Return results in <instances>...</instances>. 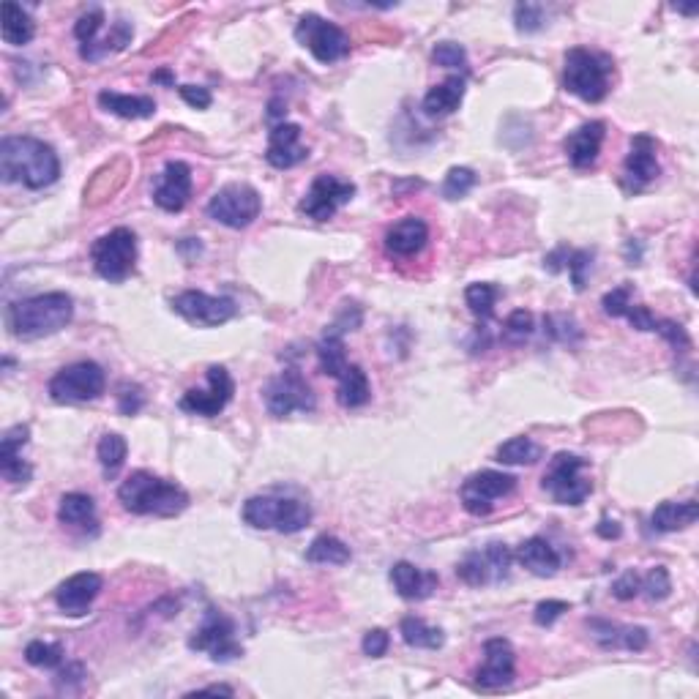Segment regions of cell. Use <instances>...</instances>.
<instances>
[{
  "mask_svg": "<svg viewBox=\"0 0 699 699\" xmlns=\"http://www.w3.org/2000/svg\"><path fill=\"white\" fill-rule=\"evenodd\" d=\"M604 137H607V123L604 121H588L582 123L579 129L568 134L566 142H563V151H566L568 162L577 170H588L598 162V153H601V145H604Z\"/></svg>",
  "mask_w": 699,
  "mask_h": 699,
  "instance_id": "obj_23",
  "label": "cell"
},
{
  "mask_svg": "<svg viewBox=\"0 0 699 699\" xmlns=\"http://www.w3.org/2000/svg\"><path fill=\"white\" fill-rule=\"evenodd\" d=\"M432 61H435L440 69L462 71V77L470 71V66H467L465 47H462V44H456V41H440L435 50H432Z\"/></svg>",
  "mask_w": 699,
  "mask_h": 699,
  "instance_id": "obj_44",
  "label": "cell"
},
{
  "mask_svg": "<svg viewBox=\"0 0 699 699\" xmlns=\"http://www.w3.org/2000/svg\"><path fill=\"white\" fill-rule=\"evenodd\" d=\"M514 22L519 33H538L547 25V14L538 3H517L514 9Z\"/></svg>",
  "mask_w": 699,
  "mask_h": 699,
  "instance_id": "obj_47",
  "label": "cell"
},
{
  "mask_svg": "<svg viewBox=\"0 0 699 699\" xmlns=\"http://www.w3.org/2000/svg\"><path fill=\"white\" fill-rule=\"evenodd\" d=\"M642 593L650 598V601H664V598L672 593V579H669V571L664 566L650 568L648 574L642 577Z\"/></svg>",
  "mask_w": 699,
  "mask_h": 699,
  "instance_id": "obj_48",
  "label": "cell"
},
{
  "mask_svg": "<svg viewBox=\"0 0 699 699\" xmlns=\"http://www.w3.org/2000/svg\"><path fill=\"white\" fill-rule=\"evenodd\" d=\"M336 399L339 405L347 407V410H355V407H364L369 399H372V385H369V377L358 364H350L345 369V375L339 377V388H336Z\"/></svg>",
  "mask_w": 699,
  "mask_h": 699,
  "instance_id": "obj_34",
  "label": "cell"
},
{
  "mask_svg": "<svg viewBox=\"0 0 699 699\" xmlns=\"http://www.w3.org/2000/svg\"><path fill=\"white\" fill-rule=\"evenodd\" d=\"M233 394L235 383L230 372L224 366H208V385L205 388H189L181 396L178 407L183 413H192V416L213 418L233 402Z\"/></svg>",
  "mask_w": 699,
  "mask_h": 699,
  "instance_id": "obj_16",
  "label": "cell"
},
{
  "mask_svg": "<svg viewBox=\"0 0 699 699\" xmlns=\"http://www.w3.org/2000/svg\"><path fill=\"white\" fill-rule=\"evenodd\" d=\"M265 407L274 418H287L293 413H312L317 407L315 391L298 369H284L265 385Z\"/></svg>",
  "mask_w": 699,
  "mask_h": 699,
  "instance_id": "obj_10",
  "label": "cell"
},
{
  "mask_svg": "<svg viewBox=\"0 0 699 699\" xmlns=\"http://www.w3.org/2000/svg\"><path fill=\"white\" fill-rule=\"evenodd\" d=\"M153 82H164V85H173V74H170V71H156V74H153Z\"/></svg>",
  "mask_w": 699,
  "mask_h": 699,
  "instance_id": "obj_62",
  "label": "cell"
},
{
  "mask_svg": "<svg viewBox=\"0 0 699 699\" xmlns=\"http://www.w3.org/2000/svg\"><path fill=\"white\" fill-rule=\"evenodd\" d=\"M260 211H263V197L249 183H227L208 203V216L230 230H244L254 224Z\"/></svg>",
  "mask_w": 699,
  "mask_h": 699,
  "instance_id": "obj_9",
  "label": "cell"
},
{
  "mask_svg": "<svg viewBox=\"0 0 699 699\" xmlns=\"http://www.w3.org/2000/svg\"><path fill=\"white\" fill-rule=\"evenodd\" d=\"M192 183V167L189 164L167 162L164 173L156 181V189H153V203L167 213L183 211L189 197H192Z\"/></svg>",
  "mask_w": 699,
  "mask_h": 699,
  "instance_id": "obj_22",
  "label": "cell"
},
{
  "mask_svg": "<svg viewBox=\"0 0 699 699\" xmlns=\"http://www.w3.org/2000/svg\"><path fill=\"white\" fill-rule=\"evenodd\" d=\"M517 560L519 566L527 568L533 577H555L560 571V566H563V558H560L558 549L552 547L547 538L541 536L522 541L517 549Z\"/></svg>",
  "mask_w": 699,
  "mask_h": 699,
  "instance_id": "obj_28",
  "label": "cell"
},
{
  "mask_svg": "<svg viewBox=\"0 0 699 699\" xmlns=\"http://www.w3.org/2000/svg\"><path fill=\"white\" fill-rule=\"evenodd\" d=\"M74 317V301L66 293H44L22 298L6 309V325L17 339H44L63 331Z\"/></svg>",
  "mask_w": 699,
  "mask_h": 699,
  "instance_id": "obj_2",
  "label": "cell"
},
{
  "mask_svg": "<svg viewBox=\"0 0 699 699\" xmlns=\"http://www.w3.org/2000/svg\"><path fill=\"white\" fill-rule=\"evenodd\" d=\"M517 675V653L511 648V642L503 637L487 639L484 642V664L476 669V686L478 689H503L511 686Z\"/></svg>",
  "mask_w": 699,
  "mask_h": 699,
  "instance_id": "obj_18",
  "label": "cell"
},
{
  "mask_svg": "<svg viewBox=\"0 0 699 699\" xmlns=\"http://www.w3.org/2000/svg\"><path fill=\"white\" fill-rule=\"evenodd\" d=\"M426 244H429V224L418 216L399 219L385 233V252L391 257H416L418 252H424Z\"/></svg>",
  "mask_w": 699,
  "mask_h": 699,
  "instance_id": "obj_26",
  "label": "cell"
},
{
  "mask_svg": "<svg viewBox=\"0 0 699 699\" xmlns=\"http://www.w3.org/2000/svg\"><path fill=\"white\" fill-rule=\"evenodd\" d=\"M353 197L355 183L323 173L312 181L309 192L304 194V200L298 203V211L304 213V216H309V219H315V222H328V219H334V213L339 211L342 205L350 203Z\"/></svg>",
  "mask_w": 699,
  "mask_h": 699,
  "instance_id": "obj_17",
  "label": "cell"
},
{
  "mask_svg": "<svg viewBox=\"0 0 699 699\" xmlns=\"http://www.w3.org/2000/svg\"><path fill=\"white\" fill-rule=\"evenodd\" d=\"M0 33H3V41H6V44H11V47H22V44H31L33 36H36V22L31 20V14L22 9L20 3L6 0V3H3V22H0Z\"/></svg>",
  "mask_w": 699,
  "mask_h": 699,
  "instance_id": "obj_33",
  "label": "cell"
},
{
  "mask_svg": "<svg viewBox=\"0 0 699 699\" xmlns=\"http://www.w3.org/2000/svg\"><path fill=\"white\" fill-rule=\"evenodd\" d=\"M317 361H320V372L328 377H339L345 375V369L350 364H347V353H345V339H342V334H336V331H325V336L320 339V345H317Z\"/></svg>",
  "mask_w": 699,
  "mask_h": 699,
  "instance_id": "obj_36",
  "label": "cell"
},
{
  "mask_svg": "<svg viewBox=\"0 0 699 699\" xmlns=\"http://www.w3.org/2000/svg\"><path fill=\"white\" fill-rule=\"evenodd\" d=\"M91 260L96 274L107 282H126L137 265V235L129 227H115L91 246Z\"/></svg>",
  "mask_w": 699,
  "mask_h": 699,
  "instance_id": "obj_8",
  "label": "cell"
},
{
  "mask_svg": "<svg viewBox=\"0 0 699 699\" xmlns=\"http://www.w3.org/2000/svg\"><path fill=\"white\" fill-rule=\"evenodd\" d=\"M596 533L601 538H620V533H623V530H620L618 522H609V519H601V522H598V527H596Z\"/></svg>",
  "mask_w": 699,
  "mask_h": 699,
  "instance_id": "obj_60",
  "label": "cell"
},
{
  "mask_svg": "<svg viewBox=\"0 0 699 699\" xmlns=\"http://www.w3.org/2000/svg\"><path fill=\"white\" fill-rule=\"evenodd\" d=\"M517 489V478L500 473V470H478L473 476L465 478V484L459 489V500L465 506L467 514L473 517H487L500 497H508Z\"/></svg>",
  "mask_w": 699,
  "mask_h": 699,
  "instance_id": "obj_14",
  "label": "cell"
},
{
  "mask_svg": "<svg viewBox=\"0 0 699 699\" xmlns=\"http://www.w3.org/2000/svg\"><path fill=\"white\" fill-rule=\"evenodd\" d=\"M178 93H181V99L189 107H194V110H208L213 102V96L208 88H200V85H181L178 88Z\"/></svg>",
  "mask_w": 699,
  "mask_h": 699,
  "instance_id": "obj_58",
  "label": "cell"
},
{
  "mask_svg": "<svg viewBox=\"0 0 699 699\" xmlns=\"http://www.w3.org/2000/svg\"><path fill=\"white\" fill-rule=\"evenodd\" d=\"M142 405H145V394H142L140 385L123 383L121 388H118V410H121L123 416H134V413H140Z\"/></svg>",
  "mask_w": 699,
  "mask_h": 699,
  "instance_id": "obj_52",
  "label": "cell"
},
{
  "mask_svg": "<svg viewBox=\"0 0 699 699\" xmlns=\"http://www.w3.org/2000/svg\"><path fill=\"white\" fill-rule=\"evenodd\" d=\"M478 183V175L470 167H451L443 181V197L446 200H459L465 194L473 192V186Z\"/></svg>",
  "mask_w": 699,
  "mask_h": 699,
  "instance_id": "obj_45",
  "label": "cell"
},
{
  "mask_svg": "<svg viewBox=\"0 0 699 699\" xmlns=\"http://www.w3.org/2000/svg\"><path fill=\"white\" fill-rule=\"evenodd\" d=\"M118 500L137 517H178L189 506L186 489L175 481L159 478L148 470H137L118 487Z\"/></svg>",
  "mask_w": 699,
  "mask_h": 699,
  "instance_id": "obj_3",
  "label": "cell"
},
{
  "mask_svg": "<svg viewBox=\"0 0 699 699\" xmlns=\"http://www.w3.org/2000/svg\"><path fill=\"white\" fill-rule=\"evenodd\" d=\"M609 74L612 61L601 52H590L585 47H574L566 52V69H563V85L568 93L588 104H598L607 99Z\"/></svg>",
  "mask_w": 699,
  "mask_h": 699,
  "instance_id": "obj_5",
  "label": "cell"
},
{
  "mask_svg": "<svg viewBox=\"0 0 699 699\" xmlns=\"http://www.w3.org/2000/svg\"><path fill=\"white\" fill-rule=\"evenodd\" d=\"M656 331H659L664 339H667L669 345L675 347V350H686V347L691 345L689 334H686V328L680 323H675V320H659V325H656Z\"/></svg>",
  "mask_w": 699,
  "mask_h": 699,
  "instance_id": "obj_56",
  "label": "cell"
},
{
  "mask_svg": "<svg viewBox=\"0 0 699 699\" xmlns=\"http://www.w3.org/2000/svg\"><path fill=\"white\" fill-rule=\"evenodd\" d=\"M25 661H28L31 667L39 669H58L63 664V648L61 645H52V642L36 639V642H31V645L25 648Z\"/></svg>",
  "mask_w": 699,
  "mask_h": 699,
  "instance_id": "obj_43",
  "label": "cell"
},
{
  "mask_svg": "<svg viewBox=\"0 0 699 699\" xmlns=\"http://www.w3.org/2000/svg\"><path fill=\"white\" fill-rule=\"evenodd\" d=\"M511 566H514V552L506 544L492 541L487 547L467 552L456 566V577L470 588H484V585H497L508 579Z\"/></svg>",
  "mask_w": 699,
  "mask_h": 699,
  "instance_id": "obj_12",
  "label": "cell"
},
{
  "mask_svg": "<svg viewBox=\"0 0 699 699\" xmlns=\"http://www.w3.org/2000/svg\"><path fill=\"white\" fill-rule=\"evenodd\" d=\"M132 36H134L132 22H126V20L112 22L110 36L102 41H93V44H88V47H80V58L82 61H91V63L102 61V58H107V55H112V52L126 50V47L132 44Z\"/></svg>",
  "mask_w": 699,
  "mask_h": 699,
  "instance_id": "obj_35",
  "label": "cell"
},
{
  "mask_svg": "<svg viewBox=\"0 0 699 699\" xmlns=\"http://www.w3.org/2000/svg\"><path fill=\"white\" fill-rule=\"evenodd\" d=\"M588 467V459H582V456L577 454H568V451H560V454H555V459L549 462L541 487H544V492H547L558 506H582L590 497V492H593V481L585 476Z\"/></svg>",
  "mask_w": 699,
  "mask_h": 699,
  "instance_id": "obj_6",
  "label": "cell"
},
{
  "mask_svg": "<svg viewBox=\"0 0 699 699\" xmlns=\"http://www.w3.org/2000/svg\"><path fill=\"white\" fill-rule=\"evenodd\" d=\"M192 694H224V697H233L235 691L230 689V686H205V689H197V691H192ZM189 694V697H192Z\"/></svg>",
  "mask_w": 699,
  "mask_h": 699,
  "instance_id": "obj_61",
  "label": "cell"
},
{
  "mask_svg": "<svg viewBox=\"0 0 699 699\" xmlns=\"http://www.w3.org/2000/svg\"><path fill=\"white\" fill-rule=\"evenodd\" d=\"M566 268H568V274H571V284H574V290H577V293H582V290H585V284H588L590 268H593V252H588V249L568 252Z\"/></svg>",
  "mask_w": 699,
  "mask_h": 699,
  "instance_id": "obj_49",
  "label": "cell"
},
{
  "mask_svg": "<svg viewBox=\"0 0 699 699\" xmlns=\"http://www.w3.org/2000/svg\"><path fill=\"white\" fill-rule=\"evenodd\" d=\"M568 609H571L568 601L549 598V601H541V604H538L536 612H533V620H536L538 626H552V623H555L563 612H568Z\"/></svg>",
  "mask_w": 699,
  "mask_h": 699,
  "instance_id": "obj_55",
  "label": "cell"
},
{
  "mask_svg": "<svg viewBox=\"0 0 699 699\" xmlns=\"http://www.w3.org/2000/svg\"><path fill=\"white\" fill-rule=\"evenodd\" d=\"M175 315H181L186 323L200 325V328H216V325L230 323L238 315V306L227 295H208L203 290H186V293L173 298Z\"/></svg>",
  "mask_w": 699,
  "mask_h": 699,
  "instance_id": "obj_15",
  "label": "cell"
},
{
  "mask_svg": "<svg viewBox=\"0 0 699 699\" xmlns=\"http://www.w3.org/2000/svg\"><path fill=\"white\" fill-rule=\"evenodd\" d=\"M189 648L197 650V653H208L216 664H227V661L244 656L241 642L235 639V623L227 615H222L219 609L205 612L200 629L194 631L192 639H189Z\"/></svg>",
  "mask_w": 699,
  "mask_h": 699,
  "instance_id": "obj_13",
  "label": "cell"
},
{
  "mask_svg": "<svg viewBox=\"0 0 699 699\" xmlns=\"http://www.w3.org/2000/svg\"><path fill=\"white\" fill-rule=\"evenodd\" d=\"M301 126L298 123H276L268 132V148H265V162L276 170H290L295 164L306 162L309 148L301 142Z\"/></svg>",
  "mask_w": 699,
  "mask_h": 699,
  "instance_id": "obj_21",
  "label": "cell"
},
{
  "mask_svg": "<svg viewBox=\"0 0 699 699\" xmlns=\"http://www.w3.org/2000/svg\"><path fill=\"white\" fill-rule=\"evenodd\" d=\"M399 634L405 639V645L418 650H440L446 645V634L443 629L426 626L421 618H402L399 623Z\"/></svg>",
  "mask_w": 699,
  "mask_h": 699,
  "instance_id": "obj_38",
  "label": "cell"
},
{
  "mask_svg": "<svg viewBox=\"0 0 699 699\" xmlns=\"http://www.w3.org/2000/svg\"><path fill=\"white\" fill-rule=\"evenodd\" d=\"M626 320H629L637 331H656V325H659V317L653 315L648 306L642 304H631L629 312H626Z\"/></svg>",
  "mask_w": 699,
  "mask_h": 699,
  "instance_id": "obj_57",
  "label": "cell"
},
{
  "mask_svg": "<svg viewBox=\"0 0 699 699\" xmlns=\"http://www.w3.org/2000/svg\"><path fill=\"white\" fill-rule=\"evenodd\" d=\"M697 517H699L697 500H683V503H672V500H667V503L656 506L653 517H650V525H653V530H659V533H675V530H686V527L694 525Z\"/></svg>",
  "mask_w": 699,
  "mask_h": 699,
  "instance_id": "obj_31",
  "label": "cell"
},
{
  "mask_svg": "<svg viewBox=\"0 0 699 699\" xmlns=\"http://www.w3.org/2000/svg\"><path fill=\"white\" fill-rule=\"evenodd\" d=\"M241 517L254 530H279V533L293 536L312 522V508L295 497L254 495L244 503Z\"/></svg>",
  "mask_w": 699,
  "mask_h": 699,
  "instance_id": "obj_4",
  "label": "cell"
},
{
  "mask_svg": "<svg viewBox=\"0 0 699 699\" xmlns=\"http://www.w3.org/2000/svg\"><path fill=\"white\" fill-rule=\"evenodd\" d=\"M295 39L315 55V61L331 66L350 55V36L320 14H304L295 25Z\"/></svg>",
  "mask_w": 699,
  "mask_h": 699,
  "instance_id": "obj_11",
  "label": "cell"
},
{
  "mask_svg": "<svg viewBox=\"0 0 699 699\" xmlns=\"http://www.w3.org/2000/svg\"><path fill=\"white\" fill-rule=\"evenodd\" d=\"M465 77L462 74H451L446 80L429 88V93L424 96V112L429 118H446L451 112L459 110V104L465 99Z\"/></svg>",
  "mask_w": 699,
  "mask_h": 699,
  "instance_id": "obj_30",
  "label": "cell"
},
{
  "mask_svg": "<svg viewBox=\"0 0 699 699\" xmlns=\"http://www.w3.org/2000/svg\"><path fill=\"white\" fill-rule=\"evenodd\" d=\"M31 429L25 424L11 426L6 435L0 437V473L9 484H28L33 476V467L22 459V448L28 446Z\"/></svg>",
  "mask_w": 699,
  "mask_h": 699,
  "instance_id": "obj_24",
  "label": "cell"
},
{
  "mask_svg": "<svg viewBox=\"0 0 699 699\" xmlns=\"http://www.w3.org/2000/svg\"><path fill=\"white\" fill-rule=\"evenodd\" d=\"M544 331H547L552 342H560V345H577L579 339H582L579 325L571 317L563 315L544 317Z\"/></svg>",
  "mask_w": 699,
  "mask_h": 699,
  "instance_id": "obj_46",
  "label": "cell"
},
{
  "mask_svg": "<svg viewBox=\"0 0 699 699\" xmlns=\"http://www.w3.org/2000/svg\"><path fill=\"white\" fill-rule=\"evenodd\" d=\"M661 175V164L656 159V140L650 134H637L631 140V151L623 164V183L631 192L645 189Z\"/></svg>",
  "mask_w": 699,
  "mask_h": 699,
  "instance_id": "obj_20",
  "label": "cell"
},
{
  "mask_svg": "<svg viewBox=\"0 0 699 699\" xmlns=\"http://www.w3.org/2000/svg\"><path fill=\"white\" fill-rule=\"evenodd\" d=\"M391 585L402 598L407 601H424L437 590L440 579L435 571H424V568L413 566L407 560H399L391 566Z\"/></svg>",
  "mask_w": 699,
  "mask_h": 699,
  "instance_id": "obj_27",
  "label": "cell"
},
{
  "mask_svg": "<svg viewBox=\"0 0 699 699\" xmlns=\"http://www.w3.org/2000/svg\"><path fill=\"white\" fill-rule=\"evenodd\" d=\"M631 304H634V301H631L629 284H620V287L609 290V293L601 298V306H604V312H607L609 317H626Z\"/></svg>",
  "mask_w": 699,
  "mask_h": 699,
  "instance_id": "obj_51",
  "label": "cell"
},
{
  "mask_svg": "<svg viewBox=\"0 0 699 699\" xmlns=\"http://www.w3.org/2000/svg\"><path fill=\"white\" fill-rule=\"evenodd\" d=\"M102 28H104V11L91 9V11H85L80 20H77V25H74V36H77V41H80V47H88V44L96 41V36H99Z\"/></svg>",
  "mask_w": 699,
  "mask_h": 699,
  "instance_id": "obj_50",
  "label": "cell"
},
{
  "mask_svg": "<svg viewBox=\"0 0 699 699\" xmlns=\"http://www.w3.org/2000/svg\"><path fill=\"white\" fill-rule=\"evenodd\" d=\"M497 298H500V287L489 282H476L465 290V304L470 306V312L478 320H489V317L495 315Z\"/></svg>",
  "mask_w": 699,
  "mask_h": 699,
  "instance_id": "obj_41",
  "label": "cell"
},
{
  "mask_svg": "<svg viewBox=\"0 0 699 699\" xmlns=\"http://www.w3.org/2000/svg\"><path fill=\"white\" fill-rule=\"evenodd\" d=\"M58 522L77 533H99V517H96V503L85 492H69L61 497L58 506Z\"/></svg>",
  "mask_w": 699,
  "mask_h": 699,
  "instance_id": "obj_29",
  "label": "cell"
},
{
  "mask_svg": "<svg viewBox=\"0 0 699 699\" xmlns=\"http://www.w3.org/2000/svg\"><path fill=\"white\" fill-rule=\"evenodd\" d=\"M99 104L102 110L126 118V121H142V118H153L156 112V102L151 96H129V93L102 91L99 93Z\"/></svg>",
  "mask_w": 699,
  "mask_h": 699,
  "instance_id": "obj_32",
  "label": "cell"
},
{
  "mask_svg": "<svg viewBox=\"0 0 699 699\" xmlns=\"http://www.w3.org/2000/svg\"><path fill=\"white\" fill-rule=\"evenodd\" d=\"M126 451H129L126 440H123L121 435H115V432H107V435L99 440L96 454H99V465H102L104 476L107 478L118 476V470H121L123 462H126Z\"/></svg>",
  "mask_w": 699,
  "mask_h": 699,
  "instance_id": "obj_40",
  "label": "cell"
},
{
  "mask_svg": "<svg viewBox=\"0 0 699 699\" xmlns=\"http://www.w3.org/2000/svg\"><path fill=\"white\" fill-rule=\"evenodd\" d=\"M82 678H85V667L82 664H66L58 672V683L61 686H66V683H82Z\"/></svg>",
  "mask_w": 699,
  "mask_h": 699,
  "instance_id": "obj_59",
  "label": "cell"
},
{
  "mask_svg": "<svg viewBox=\"0 0 699 699\" xmlns=\"http://www.w3.org/2000/svg\"><path fill=\"white\" fill-rule=\"evenodd\" d=\"M107 388V375L96 361H77L63 366L47 385V394L58 405H85L99 399Z\"/></svg>",
  "mask_w": 699,
  "mask_h": 699,
  "instance_id": "obj_7",
  "label": "cell"
},
{
  "mask_svg": "<svg viewBox=\"0 0 699 699\" xmlns=\"http://www.w3.org/2000/svg\"><path fill=\"white\" fill-rule=\"evenodd\" d=\"M495 456L500 465H533V462H538V459L544 456V448L538 446V443H533L527 435H519L506 440L503 446L497 448Z\"/></svg>",
  "mask_w": 699,
  "mask_h": 699,
  "instance_id": "obj_39",
  "label": "cell"
},
{
  "mask_svg": "<svg viewBox=\"0 0 699 699\" xmlns=\"http://www.w3.org/2000/svg\"><path fill=\"white\" fill-rule=\"evenodd\" d=\"M0 175L6 183H22L39 192L61 178V159L50 142L36 137H3Z\"/></svg>",
  "mask_w": 699,
  "mask_h": 699,
  "instance_id": "obj_1",
  "label": "cell"
},
{
  "mask_svg": "<svg viewBox=\"0 0 699 699\" xmlns=\"http://www.w3.org/2000/svg\"><path fill=\"white\" fill-rule=\"evenodd\" d=\"M388 645H391V637H388V631L385 629H369L364 634V639H361V650H364V656H369V659L385 656V653H388Z\"/></svg>",
  "mask_w": 699,
  "mask_h": 699,
  "instance_id": "obj_53",
  "label": "cell"
},
{
  "mask_svg": "<svg viewBox=\"0 0 699 699\" xmlns=\"http://www.w3.org/2000/svg\"><path fill=\"white\" fill-rule=\"evenodd\" d=\"M102 588L104 579L96 571H80V574H74V577H69L66 582L58 585L55 604L61 607L63 615L82 618V615H88V609L93 607V601L99 598Z\"/></svg>",
  "mask_w": 699,
  "mask_h": 699,
  "instance_id": "obj_19",
  "label": "cell"
},
{
  "mask_svg": "<svg viewBox=\"0 0 699 699\" xmlns=\"http://www.w3.org/2000/svg\"><path fill=\"white\" fill-rule=\"evenodd\" d=\"M350 558H353V552H350L345 541L336 536H328V533L317 536L309 544V549H306V560L309 563H320V566H345V563H350Z\"/></svg>",
  "mask_w": 699,
  "mask_h": 699,
  "instance_id": "obj_37",
  "label": "cell"
},
{
  "mask_svg": "<svg viewBox=\"0 0 699 699\" xmlns=\"http://www.w3.org/2000/svg\"><path fill=\"white\" fill-rule=\"evenodd\" d=\"M639 593H642V577H639L637 571H626L623 577L612 582V596L618 598V601H631Z\"/></svg>",
  "mask_w": 699,
  "mask_h": 699,
  "instance_id": "obj_54",
  "label": "cell"
},
{
  "mask_svg": "<svg viewBox=\"0 0 699 699\" xmlns=\"http://www.w3.org/2000/svg\"><path fill=\"white\" fill-rule=\"evenodd\" d=\"M588 629L598 645L607 650H634V653H639V650L648 648L650 642L648 629H642V626H620V623H612V620L604 618H590Z\"/></svg>",
  "mask_w": 699,
  "mask_h": 699,
  "instance_id": "obj_25",
  "label": "cell"
},
{
  "mask_svg": "<svg viewBox=\"0 0 699 699\" xmlns=\"http://www.w3.org/2000/svg\"><path fill=\"white\" fill-rule=\"evenodd\" d=\"M533 331H536L533 315L525 312V309H517V312H511V315L506 317V323H503V342H508V345H525L527 339L533 336Z\"/></svg>",
  "mask_w": 699,
  "mask_h": 699,
  "instance_id": "obj_42",
  "label": "cell"
}]
</instances>
